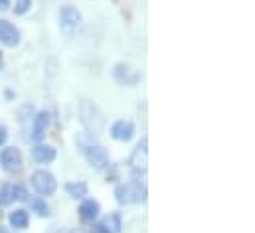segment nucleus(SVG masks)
Returning <instances> with one entry per match:
<instances>
[{
  "instance_id": "nucleus-1",
  "label": "nucleus",
  "mask_w": 255,
  "mask_h": 233,
  "mask_svg": "<svg viewBox=\"0 0 255 233\" xmlns=\"http://www.w3.org/2000/svg\"><path fill=\"white\" fill-rule=\"evenodd\" d=\"M79 116L83 126L91 132V134H101L105 128V116L101 113V109L93 103V101H81L79 103Z\"/></svg>"
},
{
  "instance_id": "nucleus-2",
  "label": "nucleus",
  "mask_w": 255,
  "mask_h": 233,
  "mask_svg": "<svg viewBox=\"0 0 255 233\" xmlns=\"http://www.w3.org/2000/svg\"><path fill=\"white\" fill-rule=\"evenodd\" d=\"M32 188L40 196H52L58 190V182H56L54 174H50L48 170H36L32 174Z\"/></svg>"
},
{
  "instance_id": "nucleus-3",
  "label": "nucleus",
  "mask_w": 255,
  "mask_h": 233,
  "mask_svg": "<svg viewBox=\"0 0 255 233\" xmlns=\"http://www.w3.org/2000/svg\"><path fill=\"white\" fill-rule=\"evenodd\" d=\"M144 188L138 184V182H128V184H121L117 190H115V196H117V202L119 204H134V202H140L144 200Z\"/></svg>"
},
{
  "instance_id": "nucleus-4",
  "label": "nucleus",
  "mask_w": 255,
  "mask_h": 233,
  "mask_svg": "<svg viewBox=\"0 0 255 233\" xmlns=\"http://www.w3.org/2000/svg\"><path fill=\"white\" fill-rule=\"evenodd\" d=\"M85 158L87 162L95 168V170H103L107 164H109V154L103 146H97V144H89L85 146Z\"/></svg>"
},
{
  "instance_id": "nucleus-5",
  "label": "nucleus",
  "mask_w": 255,
  "mask_h": 233,
  "mask_svg": "<svg viewBox=\"0 0 255 233\" xmlns=\"http://www.w3.org/2000/svg\"><path fill=\"white\" fill-rule=\"evenodd\" d=\"M0 164L6 172H18L22 168V152L14 146H8L0 152Z\"/></svg>"
},
{
  "instance_id": "nucleus-6",
  "label": "nucleus",
  "mask_w": 255,
  "mask_h": 233,
  "mask_svg": "<svg viewBox=\"0 0 255 233\" xmlns=\"http://www.w3.org/2000/svg\"><path fill=\"white\" fill-rule=\"evenodd\" d=\"M79 22H81V14H79V10L75 6H71V4L62 6V10H60V24H62L64 32L75 30L79 26Z\"/></svg>"
},
{
  "instance_id": "nucleus-7",
  "label": "nucleus",
  "mask_w": 255,
  "mask_h": 233,
  "mask_svg": "<svg viewBox=\"0 0 255 233\" xmlns=\"http://www.w3.org/2000/svg\"><path fill=\"white\" fill-rule=\"evenodd\" d=\"M0 42L8 48H14L18 46L20 42V32L18 28H14V24L6 22V20H0Z\"/></svg>"
},
{
  "instance_id": "nucleus-8",
  "label": "nucleus",
  "mask_w": 255,
  "mask_h": 233,
  "mask_svg": "<svg viewBox=\"0 0 255 233\" xmlns=\"http://www.w3.org/2000/svg\"><path fill=\"white\" fill-rule=\"evenodd\" d=\"M111 136L115 140H121V142H128L132 136H134V124L130 120H117L113 126H111Z\"/></svg>"
},
{
  "instance_id": "nucleus-9",
  "label": "nucleus",
  "mask_w": 255,
  "mask_h": 233,
  "mask_svg": "<svg viewBox=\"0 0 255 233\" xmlns=\"http://www.w3.org/2000/svg\"><path fill=\"white\" fill-rule=\"evenodd\" d=\"M32 156L40 164H50V162L56 160V148L50 146V144H36L32 148Z\"/></svg>"
},
{
  "instance_id": "nucleus-10",
  "label": "nucleus",
  "mask_w": 255,
  "mask_h": 233,
  "mask_svg": "<svg viewBox=\"0 0 255 233\" xmlns=\"http://www.w3.org/2000/svg\"><path fill=\"white\" fill-rule=\"evenodd\" d=\"M146 140H142L136 148H134V152H132V156H130V166H132V170H140V172H144L146 170Z\"/></svg>"
},
{
  "instance_id": "nucleus-11",
  "label": "nucleus",
  "mask_w": 255,
  "mask_h": 233,
  "mask_svg": "<svg viewBox=\"0 0 255 233\" xmlns=\"http://www.w3.org/2000/svg\"><path fill=\"white\" fill-rule=\"evenodd\" d=\"M50 126V115L48 113H38L34 118V128H32V140L40 142L46 134V128Z\"/></svg>"
},
{
  "instance_id": "nucleus-12",
  "label": "nucleus",
  "mask_w": 255,
  "mask_h": 233,
  "mask_svg": "<svg viewBox=\"0 0 255 233\" xmlns=\"http://www.w3.org/2000/svg\"><path fill=\"white\" fill-rule=\"evenodd\" d=\"M99 212H101V208H99V204H97L95 200H85V202L79 206V218H81L83 222H93V220L99 216Z\"/></svg>"
},
{
  "instance_id": "nucleus-13",
  "label": "nucleus",
  "mask_w": 255,
  "mask_h": 233,
  "mask_svg": "<svg viewBox=\"0 0 255 233\" xmlns=\"http://www.w3.org/2000/svg\"><path fill=\"white\" fill-rule=\"evenodd\" d=\"M30 218H28V212L26 210H14L10 214V226L16 228V230H24L28 226Z\"/></svg>"
},
{
  "instance_id": "nucleus-14",
  "label": "nucleus",
  "mask_w": 255,
  "mask_h": 233,
  "mask_svg": "<svg viewBox=\"0 0 255 233\" xmlns=\"http://www.w3.org/2000/svg\"><path fill=\"white\" fill-rule=\"evenodd\" d=\"M65 192L71 198H83V196H87V184L85 182H69V184H65Z\"/></svg>"
},
{
  "instance_id": "nucleus-15",
  "label": "nucleus",
  "mask_w": 255,
  "mask_h": 233,
  "mask_svg": "<svg viewBox=\"0 0 255 233\" xmlns=\"http://www.w3.org/2000/svg\"><path fill=\"white\" fill-rule=\"evenodd\" d=\"M101 226L109 233H119L121 232V216H119V214H111V216H107V218L103 220Z\"/></svg>"
},
{
  "instance_id": "nucleus-16",
  "label": "nucleus",
  "mask_w": 255,
  "mask_h": 233,
  "mask_svg": "<svg viewBox=\"0 0 255 233\" xmlns=\"http://www.w3.org/2000/svg\"><path fill=\"white\" fill-rule=\"evenodd\" d=\"M30 208L38 214V216H48L50 212H48V206H46V202L42 200V198H32L30 200Z\"/></svg>"
},
{
  "instance_id": "nucleus-17",
  "label": "nucleus",
  "mask_w": 255,
  "mask_h": 233,
  "mask_svg": "<svg viewBox=\"0 0 255 233\" xmlns=\"http://www.w3.org/2000/svg\"><path fill=\"white\" fill-rule=\"evenodd\" d=\"M28 198V192L24 186H12L10 188V200H16V202H24Z\"/></svg>"
},
{
  "instance_id": "nucleus-18",
  "label": "nucleus",
  "mask_w": 255,
  "mask_h": 233,
  "mask_svg": "<svg viewBox=\"0 0 255 233\" xmlns=\"http://www.w3.org/2000/svg\"><path fill=\"white\" fill-rule=\"evenodd\" d=\"M30 6H32V0H16V6H14V12L16 14H26L28 10H30Z\"/></svg>"
},
{
  "instance_id": "nucleus-19",
  "label": "nucleus",
  "mask_w": 255,
  "mask_h": 233,
  "mask_svg": "<svg viewBox=\"0 0 255 233\" xmlns=\"http://www.w3.org/2000/svg\"><path fill=\"white\" fill-rule=\"evenodd\" d=\"M10 202V188L6 184L0 186V204H8Z\"/></svg>"
},
{
  "instance_id": "nucleus-20",
  "label": "nucleus",
  "mask_w": 255,
  "mask_h": 233,
  "mask_svg": "<svg viewBox=\"0 0 255 233\" xmlns=\"http://www.w3.org/2000/svg\"><path fill=\"white\" fill-rule=\"evenodd\" d=\"M6 138H8V130H6V126H0V146L6 142Z\"/></svg>"
},
{
  "instance_id": "nucleus-21",
  "label": "nucleus",
  "mask_w": 255,
  "mask_h": 233,
  "mask_svg": "<svg viewBox=\"0 0 255 233\" xmlns=\"http://www.w3.org/2000/svg\"><path fill=\"white\" fill-rule=\"evenodd\" d=\"M93 233H109V232H107V230H105V228H103V226L99 224L97 228H93Z\"/></svg>"
},
{
  "instance_id": "nucleus-22",
  "label": "nucleus",
  "mask_w": 255,
  "mask_h": 233,
  "mask_svg": "<svg viewBox=\"0 0 255 233\" xmlns=\"http://www.w3.org/2000/svg\"><path fill=\"white\" fill-rule=\"evenodd\" d=\"M10 6V0H0V10H6Z\"/></svg>"
},
{
  "instance_id": "nucleus-23",
  "label": "nucleus",
  "mask_w": 255,
  "mask_h": 233,
  "mask_svg": "<svg viewBox=\"0 0 255 233\" xmlns=\"http://www.w3.org/2000/svg\"><path fill=\"white\" fill-rule=\"evenodd\" d=\"M2 65H4V59H2V52H0V69H2Z\"/></svg>"
},
{
  "instance_id": "nucleus-24",
  "label": "nucleus",
  "mask_w": 255,
  "mask_h": 233,
  "mask_svg": "<svg viewBox=\"0 0 255 233\" xmlns=\"http://www.w3.org/2000/svg\"><path fill=\"white\" fill-rule=\"evenodd\" d=\"M0 233H10V232H8L6 228H0Z\"/></svg>"
},
{
  "instance_id": "nucleus-25",
  "label": "nucleus",
  "mask_w": 255,
  "mask_h": 233,
  "mask_svg": "<svg viewBox=\"0 0 255 233\" xmlns=\"http://www.w3.org/2000/svg\"><path fill=\"white\" fill-rule=\"evenodd\" d=\"M58 233H67V232H58Z\"/></svg>"
}]
</instances>
